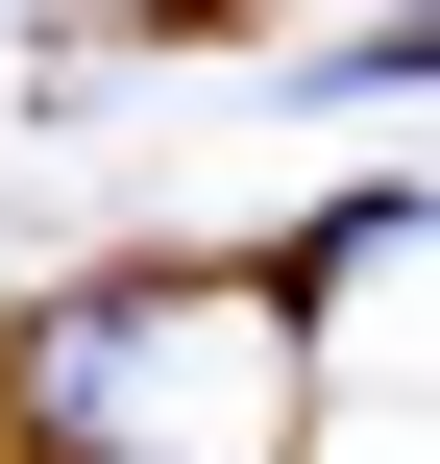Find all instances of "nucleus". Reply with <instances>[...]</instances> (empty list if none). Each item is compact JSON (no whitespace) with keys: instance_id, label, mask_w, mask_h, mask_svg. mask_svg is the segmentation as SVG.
Returning <instances> with one entry per match:
<instances>
[]
</instances>
